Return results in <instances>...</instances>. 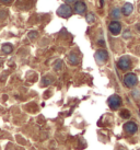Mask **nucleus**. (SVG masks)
Instances as JSON below:
<instances>
[{
  "mask_svg": "<svg viewBox=\"0 0 140 150\" xmlns=\"http://www.w3.org/2000/svg\"><path fill=\"white\" fill-rule=\"evenodd\" d=\"M124 129H125V132L127 134H135L138 130V125H137L136 123H134V122H127L125 125H124Z\"/></svg>",
  "mask_w": 140,
  "mask_h": 150,
  "instance_id": "obj_7",
  "label": "nucleus"
},
{
  "mask_svg": "<svg viewBox=\"0 0 140 150\" xmlns=\"http://www.w3.org/2000/svg\"><path fill=\"white\" fill-rule=\"evenodd\" d=\"M95 60L99 64H104L107 62V58H108V54L105 50H99L94 55Z\"/></svg>",
  "mask_w": 140,
  "mask_h": 150,
  "instance_id": "obj_5",
  "label": "nucleus"
},
{
  "mask_svg": "<svg viewBox=\"0 0 140 150\" xmlns=\"http://www.w3.org/2000/svg\"><path fill=\"white\" fill-rule=\"evenodd\" d=\"M117 65H118L119 69H122V70H128L132 67V60L128 56H123V57L119 58Z\"/></svg>",
  "mask_w": 140,
  "mask_h": 150,
  "instance_id": "obj_4",
  "label": "nucleus"
},
{
  "mask_svg": "<svg viewBox=\"0 0 140 150\" xmlns=\"http://www.w3.org/2000/svg\"><path fill=\"white\" fill-rule=\"evenodd\" d=\"M120 116L123 117V118H129V117H130V113H129V111H127V110H123V111L120 112Z\"/></svg>",
  "mask_w": 140,
  "mask_h": 150,
  "instance_id": "obj_16",
  "label": "nucleus"
},
{
  "mask_svg": "<svg viewBox=\"0 0 140 150\" xmlns=\"http://www.w3.org/2000/svg\"><path fill=\"white\" fill-rule=\"evenodd\" d=\"M132 10H134L132 4H126L123 7V9H122V12L124 13V16H129V14L132 12Z\"/></svg>",
  "mask_w": 140,
  "mask_h": 150,
  "instance_id": "obj_10",
  "label": "nucleus"
},
{
  "mask_svg": "<svg viewBox=\"0 0 140 150\" xmlns=\"http://www.w3.org/2000/svg\"><path fill=\"white\" fill-rule=\"evenodd\" d=\"M65 1H66L67 4H72V2H74L76 0H65Z\"/></svg>",
  "mask_w": 140,
  "mask_h": 150,
  "instance_id": "obj_19",
  "label": "nucleus"
},
{
  "mask_svg": "<svg viewBox=\"0 0 140 150\" xmlns=\"http://www.w3.org/2000/svg\"><path fill=\"white\" fill-rule=\"evenodd\" d=\"M53 78H50L49 76H46V77H44L43 78V80H42V84L43 86H45V87H47V86H49L50 83H53Z\"/></svg>",
  "mask_w": 140,
  "mask_h": 150,
  "instance_id": "obj_12",
  "label": "nucleus"
},
{
  "mask_svg": "<svg viewBox=\"0 0 140 150\" xmlns=\"http://www.w3.org/2000/svg\"><path fill=\"white\" fill-rule=\"evenodd\" d=\"M71 13H72V10L70 8L68 4H62L57 10V14L59 17L62 18H69L71 16Z\"/></svg>",
  "mask_w": 140,
  "mask_h": 150,
  "instance_id": "obj_3",
  "label": "nucleus"
},
{
  "mask_svg": "<svg viewBox=\"0 0 140 150\" xmlns=\"http://www.w3.org/2000/svg\"><path fill=\"white\" fill-rule=\"evenodd\" d=\"M120 9H118V8H115L113 11H112V13H111V17L113 18V19H119L120 18Z\"/></svg>",
  "mask_w": 140,
  "mask_h": 150,
  "instance_id": "obj_13",
  "label": "nucleus"
},
{
  "mask_svg": "<svg viewBox=\"0 0 140 150\" xmlns=\"http://www.w3.org/2000/svg\"><path fill=\"white\" fill-rule=\"evenodd\" d=\"M1 50H2V52L6 53V54H10V53L13 50V47L11 44H8V43H7V44H4V45H2Z\"/></svg>",
  "mask_w": 140,
  "mask_h": 150,
  "instance_id": "obj_11",
  "label": "nucleus"
},
{
  "mask_svg": "<svg viewBox=\"0 0 140 150\" xmlns=\"http://www.w3.org/2000/svg\"><path fill=\"white\" fill-rule=\"evenodd\" d=\"M108 30L113 35H118L122 31V24L118 21H113L108 25Z\"/></svg>",
  "mask_w": 140,
  "mask_h": 150,
  "instance_id": "obj_6",
  "label": "nucleus"
},
{
  "mask_svg": "<svg viewBox=\"0 0 140 150\" xmlns=\"http://www.w3.org/2000/svg\"><path fill=\"white\" fill-rule=\"evenodd\" d=\"M1 2H4V4H10V2H12V0H1Z\"/></svg>",
  "mask_w": 140,
  "mask_h": 150,
  "instance_id": "obj_18",
  "label": "nucleus"
},
{
  "mask_svg": "<svg viewBox=\"0 0 140 150\" xmlns=\"http://www.w3.org/2000/svg\"><path fill=\"white\" fill-rule=\"evenodd\" d=\"M79 56L76 53H70L69 55H68V63L70 64V65H77V64H79Z\"/></svg>",
  "mask_w": 140,
  "mask_h": 150,
  "instance_id": "obj_9",
  "label": "nucleus"
},
{
  "mask_svg": "<svg viewBox=\"0 0 140 150\" xmlns=\"http://www.w3.org/2000/svg\"><path fill=\"white\" fill-rule=\"evenodd\" d=\"M62 60H57L56 64L54 65V69H55L56 71H59L60 69H62Z\"/></svg>",
  "mask_w": 140,
  "mask_h": 150,
  "instance_id": "obj_14",
  "label": "nucleus"
},
{
  "mask_svg": "<svg viewBox=\"0 0 140 150\" xmlns=\"http://www.w3.org/2000/svg\"><path fill=\"white\" fill-rule=\"evenodd\" d=\"M86 9H87V6H86V4L83 1H77L74 4V11L79 13V14H82L86 11Z\"/></svg>",
  "mask_w": 140,
  "mask_h": 150,
  "instance_id": "obj_8",
  "label": "nucleus"
},
{
  "mask_svg": "<svg viewBox=\"0 0 140 150\" xmlns=\"http://www.w3.org/2000/svg\"><path fill=\"white\" fill-rule=\"evenodd\" d=\"M137 81H138L137 76L135 75V74H132V72H130V74H127V75L124 77V83L128 88L135 87L137 84Z\"/></svg>",
  "mask_w": 140,
  "mask_h": 150,
  "instance_id": "obj_2",
  "label": "nucleus"
},
{
  "mask_svg": "<svg viewBox=\"0 0 140 150\" xmlns=\"http://www.w3.org/2000/svg\"><path fill=\"white\" fill-rule=\"evenodd\" d=\"M95 20V17H94V14L93 13H88L87 14V21L88 23H93Z\"/></svg>",
  "mask_w": 140,
  "mask_h": 150,
  "instance_id": "obj_15",
  "label": "nucleus"
},
{
  "mask_svg": "<svg viewBox=\"0 0 140 150\" xmlns=\"http://www.w3.org/2000/svg\"><path fill=\"white\" fill-rule=\"evenodd\" d=\"M37 36H38L37 32H34V31H32V32H30V33H29V38H31V40H35Z\"/></svg>",
  "mask_w": 140,
  "mask_h": 150,
  "instance_id": "obj_17",
  "label": "nucleus"
},
{
  "mask_svg": "<svg viewBox=\"0 0 140 150\" xmlns=\"http://www.w3.org/2000/svg\"><path fill=\"white\" fill-rule=\"evenodd\" d=\"M107 103H108V106H110L112 110H117V108L122 105V99H120L119 96L114 94V96H112L108 98Z\"/></svg>",
  "mask_w": 140,
  "mask_h": 150,
  "instance_id": "obj_1",
  "label": "nucleus"
}]
</instances>
